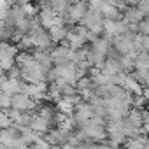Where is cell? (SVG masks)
<instances>
[{"label":"cell","mask_w":149,"mask_h":149,"mask_svg":"<svg viewBox=\"0 0 149 149\" xmlns=\"http://www.w3.org/2000/svg\"><path fill=\"white\" fill-rule=\"evenodd\" d=\"M26 35H28V39H30V42H32L33 47H40V49H47V51H51L53 42H51L49 33H47V30H46L44 26L39 25V26H35L33 30H30Z\"/></svg>","instance_id":"cell-1"},{"label":"cell","mask_w":149,"mask_h":149,"mask_svg":"<svg viewBox=\"0 0 149 149\" xmlns=\"http://www.w3.org/2000/svg\"><path fill=\"white\" fill-rule=\"evenodd\" d=\"M11 107L18 109V111H28V112L35 114L37 102L33 98H30L28 95H25V93H14V95H11Z\"/></svg>","instance_id":"cell-2"},{"label":"cell","mask_w":149,"mask_h":149,"mask_svg":"<svg viewBox=\"0 0 149 149\" xmlns=\"http://www.w3.org/2000/svg\"><path fill=\"white\" fill-rule=\"evenodd\" d=\"M49 56H51L53 65H60V63L70 61V47L67 44H58L56 47H51Z\"/></svg>","instance_id":"cell-3"},{"label":"cell","mask_w":149,"mask_h":149,"mask_svg":"<svg viewBox=\"0 0 149 149\" xmlns=\"http://www.w3.org/2000/svg\"><path fill=\"white\" fill-rule=\"evenodd\" d=\"M67 32H68V28H67L65 25H51V26L47 28L49 39H51V42H53V44H60L61 40H65Z\"/></svg>","instance_id":"cell-4"},{"label":"cell","mask_w":149,"mask_h":149,"mask_svg":"<svg viewBox=\"0 0 149 149\" xmlns=\"http://www.w3.org/2000/svg\"><path fill=\"white\" fill-rule=\"evenodd\" d=\"M100 13H102L104 19H121V11L116 6H112V4L104 2L102 7H100Z\"/></svg>","instance_id":"cell-5"},{"label":"cell","mask_w":149,"mask_h":149,"mask_svg":"<svg viewBox=\"0 0 149 149\" xmlns=\"http://www.w3.org/2000/svg\"><path fill=\"white\" fill-rule=\"evenodd\" d=\"M135 30H137V33H142V35H147V33H149V19H147V16L142 18V19L135 25Z\"/></svg>","instance_id":"cell-6"},{"label":"cell","mask_w":149,"mask_h":149,"mask_svg":"<svg viewBox=\"0 0 149 149\" xmlns=\"http://www.w3.org/2000/svg\"><path fill=\"white\" fill-rule=\"evenodd\" d=\"M135 7L139 9V13H140L142 16H147V14H149V2H147V0H137V2H135Z\"/></svg>","instance_id":"cell-7"},{"label":"cell","mask_w":149,"mask_h":149,"mask_svg":"<svg viewBox=\"0 0 149 149\" xmlns=\"http://www.w3.org/2000/svg\"><path fill=\"white\" fill-rule=\"evenodd\" d=\"M9 107H11V97L0 90V109H9Z\"/></svg>","instance_id":"cell-8"}]
</instances>
